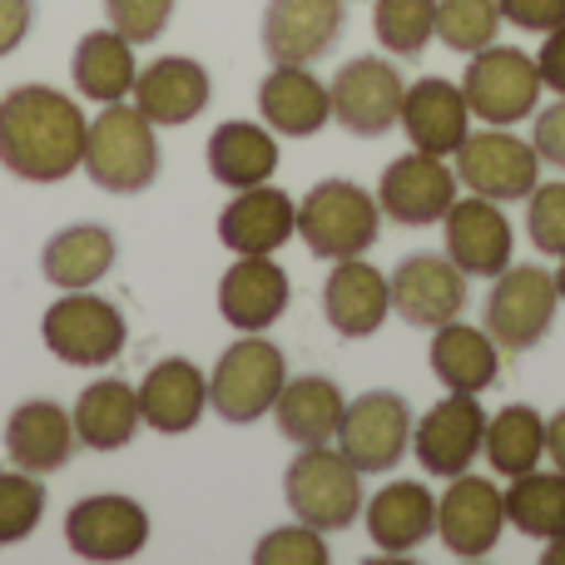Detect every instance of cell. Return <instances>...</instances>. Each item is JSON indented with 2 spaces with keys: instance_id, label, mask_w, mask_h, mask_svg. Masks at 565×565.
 <instances>
[{
  "instance_id": "cell-38",
  "label": "cell",
  "mask_w": 565,
  "mask_h": 565,
  "mask_svg": "<svg viewBox=\"0 0 565 565\" xmlns=\"http://www.w3.org/2000/svg\"><path fill=\"white\" fill-rule=\"evenodd\" d=\"M40 516H45V487L30 471L0 467V546H20L35 536Z\"/></svg>"
},
{
  "instance_id": "cell-31",
  "label": "cell",
  "mask_w": 565,
  "mask_h": 565,
  "mask_svg": "<svg viewBox=\"0 0 565 565\" xmlns=\"http://www.w3.org/2000/svg\"><path fill=\"white\" fill-rule=\"evenodd\" d=\"M70 75H75V89L85 99H95V105H119L125 95H135V79H139L135 45H129L115 25L89 30V35L75 45Z\"/></svg>"
},
{
  "instance_id": "cell-20",
  "label": "cell",
  "mask_w": 565,
  "mask_h": 565,
  "mask_svg": "<svg viewBox=\"0 0 565 565\" xmlns=\"http://www.w3.org/2000/svg\"><path fill=\"white\" fill-rule=\"evenodd\" d=\"M79 437H75V417L50 397H30L10 412L6 422V457L10 467L30 471V477H50L75 457Z\"/></svg>"
},
{
  "instance_id": "cell-45",
  "label": "cell",
  "mask_w": 565,
  "mask_h": 565,
  "mask_svg": "<svg viewBox=\"0 0 565 565\" xmlns=\"http://www.w3.org/2000/svg\"><path fill=\"white\" fill-rule=\"evenodd\" d=\"M536 65H541V79H546V89H556V95L565 99V25L546 30V45H541Z\"/></svg>"
},
{
  "instance_id": "cell-17",
  "label": "cell",
  "mask_w": 565,
  "mask_h": 565,
  "mask_svg": "<svg viewBox=\"0 0 565 565\" xmlns=\"http://www.w3.org/2000/svg\"><path fill=\"white\" fill-rule=\"evenodd\" d=\"M441 224H447V258L467 278H497L511 268L516 234H511V218L501 214L497 199H457Z\"/></svg>"
},
{
  "instance_id": "cell-47",
  "label": "cell",
  "mask_w": 565,
  "mask_h": 565,
  "mask_svg": "<svg viewBox=\"0 0 565 565\" xmlns=\"http://www.w3.org/2000/svg\"><path fill=\"white\" fill-rule=\"evenodd\" d=\"M541 561H546V565H565V536L551 541V546H546V556H541Z\"/></svg>"
},
{
  "instance_id": "cell-3",
  "label": "cell",
  "mask_w": 565,
  "mask_h": 565,
  "mask_svg": "<svg viewBox=\"0 0 565 565\" xmlns=\"http://www.w3.org/2000/svg\"><path fill=\"white\" fill-rule=\"evenodd\" d=\"M382 234V209L352 179H322L298 204V238L312 258H362Z\"/></svg>"
},
{
  "instance_id": "cell-15",
  "label": "cell",
  "mask_w": 565,
  "mask_h": 565,
  "mask_svg": "<svg viewBox=\"0 0 565 565\" xmlns=\"http://www.w3.org/2000/svg\"><path fill=\"white\" fill-rule=\"evenodd\" d=\"M392 282V312H402L407 328H441L467 312V274L447 254H412L397 264Z\"/></svg>"
},
{
  "instance_id": "cell-28",
  "label": "cell",
  "mask_w": 565,
  "mask_h": 565,
  "mask_svg": "<svg viewBox=\"0 0 565 565\" xmlns=\"http://www.w3.org/2000/svg\"><path fill=\"white\" fill-rule=\"evenodd\" d=\"M431 372H437V382L447 392L481 397L487 387H497V372H501L497 338L461 318L441 322V328H431Z\"/></svg>"
},
{
  "instance_id": "cell-29",
  "label": "cell",
  "mask_w": 565,
  "mask_h": 565,
  "mask_svg": "<svg viewBox=\"0 0 565 565\" xmlns=\"http://www.w3.org/2000/svg\"><path fill=\"white\" fill-rule=\"evenodd\" d=\"M342 407H348V402H342V387L332 377H322V372L282 382V392L274 402L278 437L292 441V447H322V441L338 437Z\"/></svg>"
},
{
  "instance_id": "cell-48",
  "label": "cell",
  "mask_w": 565,
  "mask_h": 565,
  "mask_svg": "<svg viewBox=\"0 0 565 565\" xmlns=\"http://www.w3.org/2000/svg\"><path fill=\"white\" fill-rule=\"evenodd\" d=\"M556 292H561V302H565V254H561V268H556Z\"/></svg>"
},
{
  "instance_id": "cell-19",
  "label": "cell",
  "mask_w": 565,
  "mask_h": 565,
  "mask_svg": "<svg viewBox=\"0 0 565 565\" xmlns=\"http://www.w3.org/2000/svg\"><path fill=\"white\" fill-rule=\"evenodd\" d=\"M264 50L274 65H312L342 35V0H268Z\"/></svg>"
},
{
  "instance_id": "cell-9",
  "label": "cell",
  "mask_w": 565,
  "mask_h": 565,
  "mask_svg": "<svg viewBox=\"0 0 565 565\" xmlns=\"http://www.w3.org/2000/svg\"><path fill=\"white\" fill-rule=\"evenodd\" d=\"M402 70L382 55H358L348 65H338V75L328 79V99H332V119L358 139H377L387 135L402 119Z\"/></svg>"
},
{
  "instance_id": "cell-35",
  "label": "cell",
  "mask_w": 565,
  "mask_h": 565,
  "mask_svg": "<svg viewBox=\"0 0 565 565\" xmlns=\"http://www.w3.org/2000/svg\"><path fill=\"white\" fill-rule=\"evenodd\" d=\"M507 521L531 541H556L565 536V471H526L511 477Z\"/></svg>"
},
{
  "instance_id": "cell-40",
  "label": "cell",
  "mask_w": 565,
  "mask_h": 565,
  "mask_svg": "<svg viewBox=\"0 0 565 565\" xmlns=\"http://www.w3.org/2000/svg\"><path fill=\"white\" fill-rule=\"evenodd\" d=\"M526 228L541 254H565V184H536L526 199Z\"/></svg>"
},
{
  "instance_id": "cell-4",
  "label": "cell",
  "mask_w": 565,
  "mask_h": 565,
  "mask_svg": "<svg viewBox=\"0 0 565 565\" xmlns=\"http://www.w3.org/2000/svg\"><path fill=\"white\" fill-rule=\"evenodd\" d=\"M282 382H288V358L278 342L264 332H244L218 352L214 372H209V407L228 422V427H248L264 412H274Z\"/></svg>"
},
{
  "instance_id": "cell-1",
  "label": "cell",
  "mask_w": 565,
  "mask_h": 565,
  "mask_svg": "<svg viewBox=\"0 0 565 565\" xmlns=\"http://www.w3.org/2000/svg\"><path fill=\"white\" fill-rule=\"evenodd\" d=\"M85 109L50 85H15L0 99V164L25 184H60L85 164Z\"/></svg>"
},
{
  "instance_id": "cell-26",
  "label": "cell",
  "mask_w": 565,
  "mask_h": 565,
  "mask_svg": "<svg viewBox=\"0 0 565 565\" xmlns=\"http://www.w3.org/2000/svg\"><path fill=\"white\" fill-rule=\"evenodd\" d=\"M258 115L282 139H308L332 119L328 85L308 65H274L258 85Z\"/></svg>"
},
{
  "instance_id": "cell-33",
  "label": "cell",
  "mask_w": 565,
  "mask_h": 565,
  "mask_svg": "<svg viewBox=\"0 0 565 565\" xmlns=\"http://www.w3.org/2000/svg\"><path fill=\"white\" fill-rule=\"evenodd\" d=\"M75 437L85 441L89 451H119L135 441V431L145 427V417H139V397L129 382L119 377H99L89 382L85 392H79L75 402Z\"/></svg>"
},
{
  "instance_id": "cell-44",
  "label": "cell",
  "mask_w": 565,
  "mask_h": 565,
  "mask_svg": "<svg viewBox=\"0 0 565 565\" xmlns=\"http://www.w3.org/2000/svg\"><path fill=\"white\" fill-rule=\"evenodd\" d=\"M30 25H35V0H0V55L20 50Z\"/></svg>"
},
{
  "instance_id": "cell-43",
  "label": "cell",
  "mask_w": 565,
  "mask_h": 565,
  "mask_svg": "<svg viewBox=\"0 0 565 565\" xmlns=\"http://www.w3.org/2000/svg\"><path fill=\"white\" fill-rule=\"evenodd\" d=\"M531 145H536L541 164L565 169V99L536 115V129H531Z\"/></svg>"
},
{
  "instance_id": "cell-25",
  "label": "cell",
  "mask_w": 565,
  "mask_h": 565,
  "mask_svg": "<svg viewBox=\"0 0 565 565\" xmlns=\"http://www.w3.org/2000/svg\"><path fill=\"white\" fill-rule=\"evenodd\" d=\"M139 417L145 427L164 431V437H184L199 427L209 407V377L189 358H164L149 367V377L139 382Z\"/></svg>"
},
{
  "instance_id": "cell-24",
  "label": "cell",
  "mask_w": 565,
  "mask_h": 565,
  "mask_svg": "<svg viewBox=\"0 0 565 565\" xmlns=\"http://www.w3.org/2000/svg\"><path fill=\"white\" fill-rule=\"evenodd\" d=\"M214 85H209V70L189 55H159L154 65L139 70L135 79V109L149 125L179 129L209 105Z\"/></svg>"
},
{
  "instance_id": "cell-37",
  "label": "cell",
  "mask_w": 565,
  "mask_h": 565,
  "mask_svg": "<svg viewBox=\"0 0 565 565\" xmlns=\"http://www.w3.org/2000/svg\"><path fill=\"white\" fill-rule=\"evenodd\" d=\"M501 6L497 0H437V35L457 55H477V50L497 45Z\"/></svg>"
},
{
  "instance_id": "cell-10",
  "label": "cell",
  "mask_w": 565,
  "mask_h": 565,
  "mask_svg": "<svg viewBox=\"0 0 565 565\" xmlns=\"http://www.w3.org/2000/svg\"><path fill=\"white\" fill-rule=\"evenodd\" d=\"M556 274L536 264H521L497 274V288L487 298V332L497 338V348L531 352L556 322Z\"/></svg>"
},
{
  "instance_id": "cell-32",
  "label": "cell",
  "mask_w": 565,
  "mask_h": 565,
  "mask_svg": "<svg viewBox=\"0 0 565 565\" xmlns=\"http://www.w3.org/2000/svg\"><path fill=\"white\" fill-rule=\"evenodd\" d=\"M209 174L228 189H254L278 174V139L268 125L228 119L209 135Z\"/></svg>"
},
{
  "instance_id": "cell-18",
  "label": "cell",
  "mask_w": 565,
  "mask_h": 565,
  "mask_svg": "<svg viewBox=\"0 0 565 565\" xmlns=\"http://www.w3.org/2000/svg\"><path fill=\"white\" fill-rule=\"evenodd\" d=\"M292 234H298V204L278 184L234 189L228 209L218 214V244L238 258L278 254Z\"/></svg>"
},
{
  "instance_id": "cell-11",
  "label": "cell",
  "mask_w": 565,
  "mask_h": 565,
  "mask_svg": "<svg viewBox=\"0 0 565 565\" xmlns=\"http://www.w3.org/2000/svg\"><path fill=\"white\" fill-rule=\"evenodd\" d=\"M457 179L481 199H497V204H516L531 199V189L541 184V154L536 145H521L507 129H481L467 135L457 149Z\"/></svg>"
},
{
  "instance_id": "cell-23",
  "label": "cell",
  "mask_w": 565,
  "mask_h": 565,
  "mask_svg": "<svg viewBox=\"0 0 565 565\" xmlns=\"http://www.w3.org/2000/svg\"><path fill=\"white\" fill-rule=\"evenodd\" d=\"M402 125H407V139L422 154L447 159L471 135V105L461 95V85L427 75L417 85H407V95H402Z\"/></svg>"
},
{
  "instance_id": "cell-41",
  "label": "cell",
  "mask_w": 565,
  "mask_h": 565,
  "mask_svg": "<svg viewBox=\"0 0 565 565\" xmlns=\"http://www.w3.org/2000/svg\"><path fill=\"white\" fill-rule=\"evenodd\" d=\"M105 15L129 45H149L174 15V0H105Z\"/></svg>"
},
{
  "instance_id": "cell-16",
  "label": "cell",
  "mask_w": 565,
  "mask_h": 565,
  "mask_svg": "<svg viewBox=\"0 0 565 565\" xmlns=\"http://www.w3.org/2000/svg\"><path fill=\"white\" fill-rule=\"evenodd\" d=\"M65 541L79 561H135L149 541V511L135 497H85L70 507Z\"/></svg>"
},
{
  "instance_id": "cell-2",
  "label": "cell",
  "mask_w": 565,
  "mask_h": 565,
  "mask_svg": "<svg viewBox=\"0 0 565 565\" xmlns=\"http://www.w3.org/2000/svg\"><path fill=\"white\" fill-rule=\"evenodd\" d=\"M85 174L105 194H139L159 179V139L154 125L135 105H105L89 119L85 135Z\"/></svg>"
},
{
  "instance_id": "cell-22",
  "label": "cell",
  "mask_w": 565,
  "mask_h": 565,
  "mask_svg": "<svg viewBox=\"0 0 565 565\" xmlns=\"http://www.w3.org/2000/svg\"><path fill=\"white\" fill-rule=\"evenodd\" d=\"M392 312V282L362 258H338L322 282V318L338 338H372Z\"/></svg>"
},
{
  "instance_id": "cell-8",
  "label": "cell",
  "mask_w": 565,
  "mask_h": 565,
  "mask_svg": "<svg viewBox=\"0 0 565 565\" xmlns=\"http://www.w3.org/2000/svg\"><path fill=\"white\" fill-rule=\"evenodd\" d=\"M407 447H412V407L402 392L377 387V392H362L358 402L342 407L338 451L362 471V477L392 471Z\"/></svg>"
},
{
  "instance_id": "cell-21",
  "label": "cell",
  "mask_w": 565,
  "mask_h": 565,
  "mask_svg": "<svg viewBox=\"0 0 565 565\" xmlns=\"http://www.w3.org/2000/svg\"><path fill=\"white\" fill-rule=\"evenodd\" d=\"M288 298L292 282L282 274V264H274V254L238 258L218 278V312H224V322L234 332H268L288 312Z\"/></svg>"
},
{
  "instance_id": "cell-13",
  "label": "cell",
  "mask_w": 565,
  "mask_h": 565,
  "mask_svg": "<svg viewBox=\"0 0 565 565\" xmlns=\"http://www.w3.org/2000/svg\"><path fill=\"white\" fill-rule=\"evenodd\" d=\"M487 441V412L471 392H451L422 422H412V451H417L427 477H461L471 471V461L481 457Z\"/></svg>"
},
{
  "instance_id": "cell-36",
  "label": "cell",
  "mask_w": 565,
  "mask_h": 565,
  "mask_svg": "<svg viewBox=\"0 0 565 565\" xmlns=\"http://www.w3.org/2000/svg\"><path fill=\"white\" fill-rule=\"evenodd\" d=\"M372 30L387 55H422L437 35V0H377Z\"/></svg>"
},
{
  "instance_id": "cell-14",
  "label": "cell",
  "mask_w": 565,
  "mask_h": 565,
  "mask_svg": "<svg viewBox=\"0 0 565 565\" xmlns=\"http://www.w3.org/2000/svg\"><path fill=\"white\" fill-rule=\"evenodd\" d=\"M507 526V497L487 477H451V487L437 501V536L457 561H481L497 551Z\"/></svg>"
},
{
  "instance_id": "cell-46",
  "label": "cell",
  "mask_w": 565,
  "mask_h": 565,
  "mask_svg": "<svg viewBox=\"0 0 565 565\" xmlns=\"http://www.w3.org/2000/svg\"><path fill=\"white\" fill-rule=\"evenodd\" d=\"M546 457L556 461V471H565V407L546 417Z\"/></svg>"
},
{
  "instance_id": "cell-7",
  "label": "cell",
  "mask_w": 565,
  "mask_h": 565,
  "mask_svg": "<svg viewBox=\"0 0 565 565\" xmlns=\"http://www.w3.org/2000/svg\"><path fill=\"white\" fill-rule=\"evenodd\" d=\"M541 65L526 55L521 45H487L471 55L467 79H461V95H467L471 115H481L487 125H516V119L536 115L541 105Z\"/></svg>"
},
{
  "instance_id": "cell-5",
  "label": "cell",
  "mask_w": 565,
  "mask_h": 565,
  "mask_svg": "<svg viewBox=\"0 0 565 565\" xmlns=\"http://www.w3.org/2000/svg\"><path fill=\"white\" fill-rule=\"evenodd\" d=\"M282 497L302 526L348 531L362 516V471L328 441L298 447V457L288 461V477H282Z\"/></svg>"
},
{
  "instance_id": "cell-12",
  "label": "cell",
  "mask_w": 565,
  "mask_h": 565,
  "mask_svg": "<svg viewBox=\"0 0 565 565\" xmlns=\"http://www.w3.org/2000/svg\"><path fill=\"white\" fill-rule=\"evenodd\" d=\"M457 189H461L457 169H447L437 154L412 149V154L392 159V164L382 169L377 209H382V218H392V224L427 228V224H441V218H447V209L457 204Z\"/></svg>"
},
{
  "instance_id": "cell-34",
  "label": "cell",
  "mask_w": 565,
  "mask_h": 565,
  "mask_svg": "<svg viewBox=\"0 0 565 565\" xmlns=\"http://www.w3.org/2000/svg\"><path fill=\"white\" fill-rule=\"evenodd\" d=\"M481 451H487L497 477H507V481L526 477V471H536L541 461H546V417H541L536 407H526V402H511L497 417H487V441H481Z\"/></svg>"
},
{
  "instance_id": "cell-30",
  "label": "cell",
  "mask_w": 565,
  "mask_h": 565,
  "mask_svg": "<svg viewBox=\"0 0 565 565\" xmlns=\"http://www.w3.org/2000/svg\"><path fill=\"white\" fill-rule=\"evenodd\" d=\"M115 258L119 244L105 224H70L40 248V274L60 292H75V288H95L115 268Z\"/></svg>"
},
{
  "instance_id": "cell-27",
  "label": "cell",
  "mask_w": 565,
  "mask_h": 565,
  "mask_svg": "<svg viewBox=\"0 0 565 565\" xmlns=\"http://www.w3.org/2000/svg\"><path fill=\"white\" fill-rule=\"evenodd\" d=\"M367 536L387 556H412L422 541L437 536V497L422 481H387L367 501Z\"/></svg>"
},
{
  "instance_id": "cell-39",
  "label": "cell",
  "mask_w": 565,
  "mask_h": 565,
  "mask_svg": "<svg viewBox=\"0 0 565 565\" xmlns=\"http://www.w3.org/2000/svg\"><path fill=\"white\" fill-rule=\"evenodd\" d=\"M254 561L258 565H328L332 551L322 541L318 526H282V531H268L264 541L254 546Z\"/></svg>"
},
{
  "instance_id": "cell-42",
  "label": "cell",
  "mask_w": 565,
  "mask_h": 565,
  "mask_svg": "<svg viewBox=\"0 0 565 565\" xmlns=\"http://www.w3.org/2000/svg\"><path fill=\"white\" fill-rule=\"evenodd\" d=\"M497 6H501V20H511L521 30H536V35L565 25V0H497Z\"/></svg>"
},
{
  "instance_id": "cell-6",
  "label": "cell",
  "mask_w": 565,
  "mask_h": 565,
  "mask_svg": "<svg viewBox=\"0 0 565 565\" xmlns=\"http://www.w3.org/2000/svg\"><path fill=\"white\" fill-rule=\"evenodd\" d=\"M40 338L70 367H109L125 352V312L109 298H95L89 288L65 292L60 302H50L40 318Z\"/></svg>"
}]
</instances>
